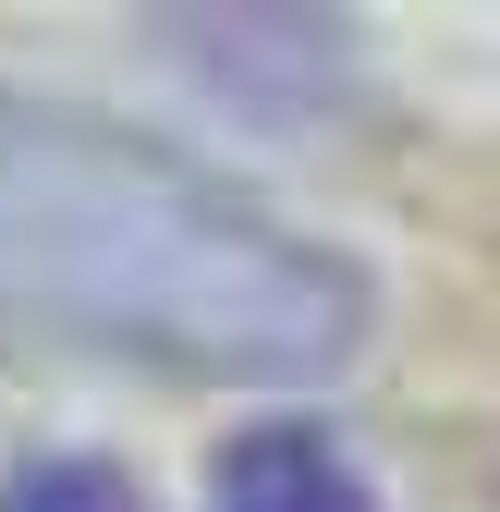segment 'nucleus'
<instances>
[{
  "label": "nucleus",
  "mask_w": 500,
  "mask_h": 512,
  "mask_svg": "<svg viewBox=\"0 0 500 512\" xmlns=\"http://www.w3.org/2000/svg\"><path fill=\"white\" fill-rule=\"evenodd\" d=\"M0 512H147V500H135V476L98 464V452H49V464H25L13 488H0Z\"/></svg>",
  "instance_id": "obj_3"
},
{
  "label": "nucleus",
  "mask_w": 500,
  "mask_h": 512,
  "mask_svg": "<svg viewBox=\"0 0 500 512\" xmlns=\"http://www.w3.org/2000/svg\"><path fill=\"white\" fill-rule=\"evenodd\" d=\"M220 512H379V500L330 452V427H257L220 464Z\"/></svg>",
  "instance_id": "obj_2"
},
{
  "label": "nucleus",
  "mask_w": 500,
  "mask_h": 512,
  "mask_svg": "<svg viewBox=\"0 0 500 512\" xmlns=\"http://www.w3.org/2000/svg\"><path fill=\"white\" fill-rule=\"evenodd\" d=\"M0 330L183 378H318L366 342V281L220 171L0 86Z\"/></svg>",
  "instance_id": "obj_1"
}]
</instances>
